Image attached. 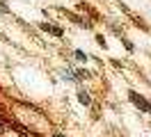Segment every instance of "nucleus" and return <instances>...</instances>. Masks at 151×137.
<instances>
[{"mask_svg": "<svg viewBox=\"0 0 151 137\" xmlns=\"http://www.w3.org/2000/svg\"><path fill=\"white\" fill-rule=\"evenodd\" d=\"M128 98H131V103L135 105V108H140L142 112H151V103L147 98H142L137 91H128Z\"/></svg>", "mask_w": 151, "mask_h": 137, "instance_id": "nucleus-1", "label": "nucleus"}, {"mask_svg": "<svg viewBox=\"0 0 151 137\" xmlns=\"http://www.w3.org/2000/svg\"><path fill=\"white\" fill-rule=\"evenodd\" d=\"M41 30H46V32H53V34L55 37H62V30H60V27H53V25H48V23H41Z\"/></svg>", "mask_w": 151, "mask_h": 137, "instance_id": "nucleus-2", "label": "nucleus"}, {"mask_svg": "<svg viewBox=\"0 0 151 137\" xmlns=\"http://www.w3.org/2000/svg\"><path fill=\"white\" fill-rule=\"evenodd\" d=\"M78 100H80L83 105H89V103H92V98H89L87 91H78Z\"/></svg>", "mask_w": 151, "mask_h": 137, "instance_id": "nucleus-3", "label": "nucleus"}, {"mask_svg": "<svg viewBox=\"0 0 151 137\" xmlns=\"http://www.w3.org/2000/svg\"><path fill=\"white\" fill-rule=\"evenodd\" d=\"M73 75H76L73 80H87V78H89V73H87V71H83V69H76V71H73Z\"/></svg>", "mask_w": 151, "mask_h": 137, "instance_id": "nucleus-4", "label": "nucleus"}, {"mask_svg": "<svg viewBox=\"0 0 151 137\" xmlns=\"http://www.w3.org/2000/svg\"><path fill=\"white\" fill-rule=\"evenodd\" d=\"M76 57H78L80 62H85V60H87V57H85V53H83V50H76Z\"/></svg>", "mask_w": 151, "mask_h": 137, "instance_id": "nucleus-5", "label": "nucleus"}, {"mask_svg": "<svg viewBox=\"0 0 151 137\" xmlns=\"http://www.w3.org/2000/svg\"><path fill=\"white\" fill-rule=\"evenodd\" d=\"M124 46H126V50H131V53H133V44L128 41V39H124Z\"/></svg>", "mask_w": 151, "mask_h": 137, "instance_id": "nucleus-6", "label": "nucleus"}, {"mask_svg": "<svg viewBox=\"0 0 151 137\" xmlns=\"http://www.w3.org/2000/svg\"><path fill=\"white\" fill-rule=\"evenodd\" d=\"M0 11H7V7H5V5H2V2H0Z\"/></svg>", "mask_w": 151, "mask_h": 137, "instance_id": "nucleus-7", "label": "nucleus"}]
</instances>
